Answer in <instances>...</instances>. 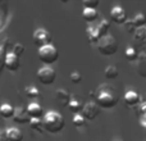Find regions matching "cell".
<instances>
[{
    "mask_svg": "<svg viewBox=\"0 0 146 141\" xmlns=\"http://www.w3.org/2000/svg\"><path fill=\"white\" fill-rule=\"evenodd\" d=\"M95 101L99 104L100 108L111 109L118 104V95H117L115 90L111 88L109 85H104L96 90Z\"/></svg>",
    "mask_w": 146,
    "mask_h": 141,
    "instance_id": "cell-1",
    "label": "cell"
},
{
    "mask_svg": "<svg viewBox=\"0 0 146 141\" xmlns=\"http://www.w3.org/2000/svg\"><path fill=\"white\" fill-rule=\"evenodd\" d=\"M42 122H44V128L49 134H58L66 126L64 117L55 110H49L48 113H45Z\"/></svg>",
    "mask_w": 146,
    "mask_h": 141,
    "instance_id": "cell-2",
    "label": "cell"
},
{
    "mask_svg": "<svg viewBox=\"0 0 146 141\" xmlns=\"http://www.w3.org/2000/svg\"><path fill=\"white\" fill-rule=\"evenodd\" d=\"M118 41L113 35H106L104 37H101V40L98 43L96 48H98V51L101 55L110 57L118 51Z\"/></svg>",
    "mask_w": 146,
    "mask_h": 141,
    "instance_id": "cell-3",
    "label": "cell"
},
{
    "mask_svg": "<svg viewBox=\"0 0 146 141\" xmlns=\"http://www.w3.org/2000/svg\"><path fill=\"white\" fill-rule=\"evenodd\" d=\"M37 54H38V59H40L45 66H51V64L55 63L59 58V53L53 44L46 45V46H44V48H40Z\"/></svg>",
    "mask_w": 146,
    "mask_h": 141,
    "instance_id": "cell-4",
    "label": "cell"
},
{
    "mask_svg": "<svg viewBox=\"0 0 146 141\" xmlns=\"http://www.w3.org/2000/svg\"><path fill=\"white\" fill-rule=\"evenodd\" d=\"M37 78H38V81L45 86L53 85L56 80V72L53 67L44 66L37 70Z\"/></svg>",
    "mask_w": 146,
    "mask_h": 141,
    "instance_id": "cell-5",
    "label": "cell"
},
{
    "mask_svg": "<svg viewBox=\"0 0 146 141\" xmlns=\"http://www.w3.org/2000/svg\"><path fill=\"white\" fill-rule=\"evenodd\" d=\"M32 39H33V44H35L38 49L51 44V35L46 30H44V28L36 30L35 32H33Z\"/></svg>",
    "mask_w": 146,
    "mask_h": 141,
    "instance_id": "cell-6",
    "label": "cell"
},
{
    "mask_svg": "<svg viewBox=\"0 0 146 141\" xmlns=\"http://www.w3.org/2000/svg\"><path fill=\"white\" fill-rule=\"evenodd\" d=\"M100 113V106L96 101H88L83 105L82 116L86 118V121H94Z\"/></svg>",
    "mask_w": 146,
    "mask_h": 141,
    "instance_id": "cell-7",
    "label": "cell"
},
{
    "mask_svg": "<svg viewBox=\"0 0 146 141\" xmlns=\"http://www.w3.org/2000/svg\"><path fill=\"white\" fill-rule=\"evenodd\" d=\"M110 17L111 21L117 25H124L127 22V14H126V10L121 7V5H115V7L111 8L110 10Z\"/></svg>",
    "mask_w": 146,
    "mask_h": 141,
    "instance_id": "cell-8",
    "label": "cell"
},
{
    "mask_svg": "<svg viewBox=\"0 0 146 141\" xmlns=\"http://www.w3.org/2000/svg\"><path fill=\"white\" fill-rule=\"evenodd\" d=\"M13 121L18 124H23V123H30L31 122V117L28 116L27 109L22 108V106H17L13 116Z\"/></svg>",
    "mask_w": 146,
    "mask_h": 141,
    "instance_id": "cell-9",
    "label": "cell"
},
{
    "mask_svg": "<svg viewBox=\"0 0 146 141\" xmlns=\"http://www.w3.org/2000/svg\"><path fill=\"white\" fill-rule=\"evenodd\" d=\"M4 67L7 68L8 70L10 72H15V70L19 69L21 67V62H19V58L17 55H14L13 53H9L4 62Z\"/></svg>",
    "mask_w": 146,
    "mask_h": 141,
    "instance_id": "cell-10",
    "label": "cell"
},
{
    "mask_svg": "<svg viewBox=\"0 0 146 141\" xmlns=\"http://www.w3.org/2000/svg\"><path fill=\"white\" fill-rule=\"evenodd\" d=\"M26 109H27V113H28V116L31 117V119H41L45 117L42 108H41V105H38L37 103L28 104V106Z\"/></svg>",
    "mask_w": 146,
    "mask_h": 141,
    "instance_id": "cell-11",
    "label": "cell"
},
{
    "mask_svg": "<svg viewBox=\"0 0 146 141\" xmlns=\"http://www.w3.org/2000/svg\"><path fill=\"white\" fill-rule=\"evenodd\" d=\"M55 99L59 104H62V105H64V106L66 105L68 106L69 103L72 101L71 94H69L67 90H64V88H58V90L55 91Z\"/></svg>",
    "mask_w": 146,
    "mask_h": 141,
    "instance_id": "cell-12",
    "label": "cell"
},
{
    "mask_svg": "<svg viewBox=\"0 0 146 141\" xmlns=\"http://www.w3.org/2000/svg\"><path fill=\"white\" fill-rule=\"evenodd\" d=\"M124 103H126L127 106H136L137 104L140 103V100H141V98H140V95L136 92V91L133 90H128L126 94H124Z\"/></svg>",
    "mask_w": 146,
    "mask_h": 141,
    "instance_id": "cell-13",
    "label": "cell"
},
{
    "mask_svg": "<svg viewBox=\"0 0 146 141\" xmlns=\"http://www.w3.org/2000/svg\"><path fill=\"white\" fill-rule=\"evenodd\" d=\"M8 141H23V132L17 127H9L5 130Z\"/></svg>",
    "mask_w": 146,
    "mask_h": 141,
    "instance_id": "cell-14",
    "label": "cell"
},
{
    "mask_svg": "<svg viewBox=\"0 0 146 141\" xmlns=\"http://www.w3.org/2000/svg\"><path fill=\"white\" fill-rule=\"evenodd\" d=\"M86 33H87V39L90 41V44H96L98 45V43L101 40V36L99 33L96 26L95 27H87V32Z\"/></svg>",
    "mask_w": 146,
    "mask_h": 141,
    "instance_id": "cell-15",
    "label": "cell"
},
{
    "mask_svg": "<svg viewBox=\"0 0 146 141\" xmlns=\"http://www.w3.org/2000/svg\"><path fill=\"white\" fill-rule=\"evenodd\" d=\"M82 17L87 23H92L94 21L98 19L99 14H98V10L96 9H87V8H83Z\"/></svg>",
    "mask_w": 146,
    "mask_h": 141,
    "instance_id": "cell-16",
    "label": "cell"
},
{
    "mask_svg": "<svg viewBox=\"0 0 146 141\" xmlns=\"http://www.w3.org/2000/svg\"><path fill=\"white\" fill-rule=\"evenodd\" d=\"M96 28H98L101 37H104V36L108 35V31H109V28H110V22H109L108 19H105V18H103V19L99 22V25L96 26Z\"/></svg>",
    "mask_w": 146,
    "mask_h": 141,
    "instance_id": "cell-17",
    "label": "cell"
},
{
    "mask_svg": "<svg viewBox=\"0 0 146 141\" xmlns=\"http://www.w3.org/2000/svg\"><path fill=\"white\" fill-rule=\"evenodd\" d=\"M14 112H15V108H13L9 104H3L1 108H0V114H1L3 118H13Z\"/></svg>",
    "mask_w": 146,
    "mask_h": 141,
    "instance_id": "cell-18",
    "label": "cell"
},
{
    "mask_svg": "<svg viewBox=\"0 0 146 141\" xmlns=\"http://www.w3.org/2000/svg\"><path fill=\"white\" fill-rule=\"evenodd\" d=\"M119 74V70L115 66H108L104 70V76L106 80H115Z\"/></svg>",
    "mask_w": 146,
    "mask_h": 141,
    "instance_id": "cell-19",
    "label": "cell"
},
{
    "mask_svg": "<svg viewBox=\"0 0 146 141\" xmlns=\"http://www.w3.org/2000/svg\"><path fill=\"white\" fill-rule=\"evenodd\" d=\"M137 117H139V119H140L141 126L146 128V101L140 104L139 109H137Z\"/></svg>",
    "mask_w": 146,
    "mask_h": 141,
    "instance_id": "cell-20",
    "label": "cell"
},
{
    "mask_svg": "<svg viewBox=\"0 0 146 141\" xmlns=\"http://www.w3.org/2000/svg\"><path fill=\"white\" fill-rule=\"evenodd\" d=\"M139 57H140V51L137 50L135 46H128V48L126 49V58L128 59V61L133 62V61H139Z\"/></svg>",
    "mask_w": 146,
    "mask_h": 141,
    "instance_id": "cell-21",
    "label": "cell"
},
{
    "mask_svg": "<svg viewBox=\"0 0 146 141\" xmlns=\"http://www.w3.org/2000/svg\"><path fill=\"white\" fill-rule=\"evenodd\" d=\"M133 39L136 43L142 44V46H144V43H146V27L137 28L136 33L133 35Z\"/></svg>",
    "mask_w": 146,
    "mask_h": 141,
    "instance_id": "cell-22",
    "label": "cell"
},
{
    "mask_svg": "<svg viewBox=\"0 0 146 141\" xmlns=\"http://www.w3.org/2000/svg\"><path fill=\"white\" fill-rule=\"evenodd\" d=\"M132 21H133L135 26H136L137 28L146 27V14H144V13H137V14L132 18Z\"/></svg>",
    "mask_w": 146,
    "mask_h": 141,
    "instance_id": "cell-23",
    "label": "cell"
},
{
    "mask_svg": "<svg viewBox=\"0 0 146 141\" xmlns=\"http://www.w3.org/2000/svg\"><path fill=\"white\" fill-rule=\"evenodd\" d=\"M136 69H137L139 76L146 78V58H142V59H139V61H137Z\"/></svg>",
    "mask_w": 146,
    "mask_h": 141,
    "instance_id": "cell-24",
    "label": "cell"
},
{
    "mask_svg": "<svg viewBox=\"0 0 146 141\" xmlns=\"http://www.w3.org/2000/svg\"><path fill=\"white\" fill-rule=\"evenodd\" d=\"M30 126H31V128H32L33 131H37V132L45 131V128H44V122H42V119H31Z\"/></svg>",
    "mask_w": 146,
    "mask_h": 141,
    "instance_id": "cell-25",
    "label": "cell"
},
{
    "mask_svg": "<svg viewBox=\"0 0 146 141\" xmlns=\"http://www.w3.org/2000/svg\"><path fill=\"white\" fill-rule=\"evenodd\" d=\"M25 92L30 99H36L40 96V91H38V88L35 87V86H27V87L25 88Z\"/></svg>",
    "mask_w": 146,
    "mask_h": 141,
    "instance_id": "cell-26",
    "label": "cell"
},
{
    "mask_svg": "<svg viewBox=\"0 0 146 141\" xmlns=\"http://www.w3.org/2000/svg\"><path fill=\"white\" fill-rule=\"evenodd\" d=\"M10 53H13L14 55H17L18 58H21V57L23 55V53H25V45H22V44H19V43L14 44Z\"/></svg>",
    "mask_w": 146,
    "mask_h": 141,
    "instance_id": "cell-27",
    "label": "cell"
},
{
    "mask_svg": "<svg viewBox=\"0 0 146 141\" xmlns=\"http://www.w3.org/2000/svg\"><path fill=\"white\" fill-rule=\"evenodd\" d=\"M68 108L71 109L72 112H74V113H80V112H82V109H83V106L81 105V103L78 100H74V99H72V101L69 103V105H68Z\"/></svg>",
    "mask_w": 146,
    "mask_h": 141,
    "instance_id": "cell-28",
    "label": "cell"
},
{
    "mask_svg": "<svg viewBox=\"0 0 146 141\" xmlns=\"http://www.w3.org/2000/svg\"><path fill=\"white\" fill-rule=\"evenodd\" d=\"M86 123V118L82 116V114H76L74 117H73V124H74L76 127H83Z\"/></svg>",
    "mask_w": 146,
    "mask_h": 141,
    "instance_id": "cell-29",
    "label": "cell"
},
{
    "mask_svg": "<svg viewBox=\"0 0 146 141\" xmlns=\"http://www.w3.org/2000/svg\"><path fill=\"white\" fill-rule=\"evenodd\" d=\"M123 26H124V30H126L128 33H131V35H135V33H136L137 27L135 26V23H133V21L132 19H128Z\"/></svg>",
    "mask_w": 146,
    "mask_h": 141,
    "instance_id": "cell-30",
    "label": "cell"
},
{
    "mask_svg": "<svg viewBox=\"0 0 146 141\" xmlns=\"http://www.w3.org/2000/svg\"><path fill=\"white\" fill-rule=\"evenodd\" d=\"M82 4H83V8H87V9H96L100 3H99L98 0H85Z\"/></svg>",
    "mask_w": 146,
    "mask_h": 141,
    "instance_id": "cell-31",
    "label": "cell"
},
{
    "mask_svg": "<svg viewBox=\"0 0 146 141\" xmlns=\"http://www.w3.org/2000/svg\"><path fill=\"white\" fill-rule=\"evenodd\" d=\"M69 78H71V81L73 83H80L81 81H82V76H81V73L78 72V70H74V72L71 73V76H69Z\"/></svg>",
    "mask_w": 146,
    "mask_h": 141,
    "instance_id": "cell-32",
    "label": "cell"
},
{
    "mask_svg": "<svg viewBox=\"0 0 146 141\" xmlns=\"http://www.w3.org/2000/svg\"><path fill=\"white\" fill-rule=\"evenodd\" d=\"M142 58H146V44L144 46H142V50L140 51V57L139 59H142Z\"/></svg>",
    "mask_w": 146,
    "mask_h": 141,
    "instance_id": "cell-33",
    "label": "cell"
},
{
    "mask_svg": "<svg viewBox=\"0 0 146 141\" xmlns=\"http://www.w3.org/2000/svg\"><path fill=\"white\" fill-rule=\"evenodd\" d=\"M0 141H8L7 132H5V130H4V131H1V134H0Z\"/></svg>",
    "mask_w": 146,
    "mask_h": 141,
    "instance_id": "cell-34",
    "label": "cell"
},
{
    "mask_svg": "<svg viewBox=\"0 0 146 141\" xmlns=\"http://www.w3.org/2000/svg\"><path fill=\"white\" fill-rule=\"evenodd\" d=\"M145 101H146V92H145Z\"/></svg>",
    "mask_w": 146,
    "mask_h": 141,
    "instance_id": "cell-35",
    "label": "cell"
}]
</instances>
